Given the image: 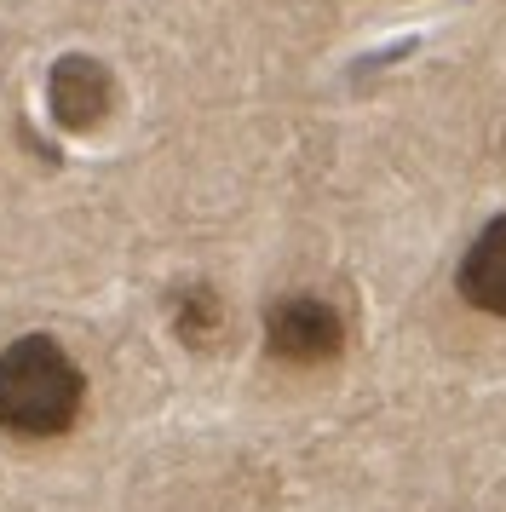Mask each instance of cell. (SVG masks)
Listing matches in <instances>:
<instances>
[{"label":"cell","mask_w":506,"mask_h":512,"mask_svg":"<svg viewBox=\"0 0 506 512\" xmlns=\"http://www.w3.org/2000/svg\"><path fill=\"white\" fill-rule=\"evenodd\" d=\"M110 104H115V81H110V70H104L98 58L69 52V58L52 64V116H58V127L92 133L98 121L110 116Z\"/></svg>","instance_id":"3957f363"},{"label":"cell","mask_w":506,"mask_h":512,"mask_svg":"<svg viewBox=\"0 0 506 512\" xmlns=\"http://www.w3.org/2000/svg\"><path fill=\"white\" fill-rule=\"evenodd\" d=\"M460 300L483 311V317H506V219H489L478 231V242L460 259Z\"/></svg>","instance_id":"277c9868"},{"label":"cell","mask_w":506,"mask_h":512,"mask_svg":"<svg viewBox=\"0 0 506 512\" xmlns=\"http://www.w3.org/2000/svg\"><path fill=\"white\" fill-rule=\"evenodd\" d=\"M265 351L276 363H334L345 351V317L317 294H288L265 311Z\"/></svg>","instance_id":"7a4b0ae2"},{"label":"cell","mask_w":506,"mask_h":512,"mask_svg":"<svg viewBox=\"0 0 506 512\" xmlns=\"http://www.w3.org/2000/svg\"><path fill=\"white\" fill-rule=\"evenodd\" d=\"M173 328H179V340H190V346L219 340V328H225V305H219V294H213L207 282L184 288L179 305H173Z\"/></svg>","instance_id":"5b68a950"},{"label":"cell","mask_w":506,"mask_h":512,"mask_svg":"<svg viewBox=\"0 0 506 512\" xmlns=\"http://www.w3.org/2000/svg\"><path fill=\"white\" fill-rule=\"evenodd\" d=\"M87 403V380L52 334H23L0 351V432L58 438Z\"/></svg>","instance_id":"6da1fadb"}]
</instances>
